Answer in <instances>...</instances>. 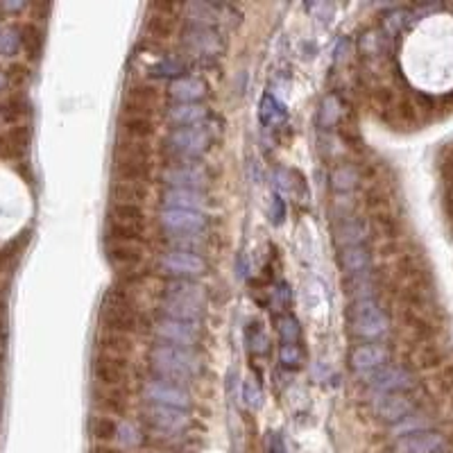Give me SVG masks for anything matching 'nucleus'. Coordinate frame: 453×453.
Segmentation results:
<instances>
[{
  "label": "nucleus",
  "instance_id": "de8ad7c7",
  "mask_svg": "<svg viewBox=\"0 0 453 453\" xmlns=\"http://www.w3.org/2000/svg\"><path fill=\"white\" fill-rule=\"evenodd\" d=\"M247 345L254 353H267V336L263 334V329L252 324L250 336H247Z\"/></svg>",
  "mask_w": 453,
  "mask_h": 453
},
{
  "label": "nucleus",
  "instance_id": "ddd939ff",
  "mask_svg": "<svg viewBox=\"0 0 453 453\" xmlns=\"http://www.w3.org/2000/svg\"><path fill=\"white\" fill-rule=\"evenodd\" d=\"M161 302H175V304H188L204 309L206 304V290L195 279H166L159 290Z\"/></svg>",
  "mask_w": 453,
  "mask_h": 453
},
{
  "label": "nucleus",
  "instance_id": "20e7f679",
  "mask_svg": "<svg viewBox=\"0 0 453 453\" xmlns=\"http://www.w3.org/2000/svg\"><path fill=\"white\" fill-rule=\"evenodd\" d=\"M168 148L177 159H191V161H198V159L209 152L213 145V134L211 129L204 125H193V127H173L168 132Z\"/></svg>",
  "mask_w": 453,
  "mask_h": 453
},
{
  "label": "nucleus",
  "instance_id": "a18cd8bd",
  "mask_svg": "<svg viewBox=\"0 0 453 453\" xmlns=\"http://www.w3.org/2000/svg\"><path fill=\"white\" fill-rule=\"evenodd\" d=\"M279 334H281V340H284V345H297V340H299V322L292 315H284V317H281V322H279Z\"/></svg>",
  "mask_w": 453,
  "mask_h": 453
},
{
  "label": "nucleus",
  "instance_id": "473e14b6",
  "mask_svg": "<svg viewBox=\"0 0 453 453\" xmlns=\"http://www.w3.org/2000/svg\"><path fill=\"white\" fill-rule=\"evenodd\" d=\"M175 30H177V18H175V14H166V11L154 9V14H150L148 23H145V32L156 41L170 39V36L175 34Z\"/></svg>",
  "mask_w": 453,
  "mask_h": 453
},
{
  "label": "nucleus",
  "instance_id": "8fccbe9b",
  "mask_svg": "<svg viewBox=\"0 0 453 453\" xmlns=\"http://www.w3.org/2000/svg\"><path fill=\"white\" fill-rule=\"evenodd\" d=\"M116 439H118L120 444L132 447V444L139 442V431H137V428H134L132 424L120 422V424H118V435H116Z\"/></svg>",
  "mask_w": 453,
  "mask_h": 453
},
{
  "label": "nucleus",
  "instance_id": "603ef678",
  "mask_svg": "<svg viewBox=\"0 0 453 453\" xmlns=\"http://www.w3.org/2000/svg\"><path fill=\"white\" fill-rule=\"evenodd\" d=\"M267 451L270 453H286V442L279 433H270V439H267Z\"/></svg>",
  "mask_w": 453,
  "mask_h": 453
},
{
  "label": "nucleus",
  "instance_id": "f257e3e1",
  "mask_svg": "<svg viewBox=\"0 0 453 453\" xmlns=\"http://www.w3.org/2000/svg\"><path fill=\"white\" fill-rule=\"evenodd\" d=\"M100 324H102V331H116V334H127V336L143 331L145 320L132 288H125L120 284L109 288V292L100 304Z\"/></svg>",
  "mask_w": 453,
  "mask_h": 453
},
{
  "label": "nucleus",
  "instance_id": "3c124183",
  "mask_svg": "<svg viewBox=\"0 0 453 453\" xmlns=\"http://www.w3.org/2000/svg\"><path fill=\"white\" fill-rule=\"evenodd\" d=\"M26 243V238H16L14 243H9L7 247H3L0 250V267H5L11 259H14V256H18V252H21V245Z\"/></svg>",
  "mask_w": 453,
  "mask_h": 453
},
{
  "label": "nucleus",
  "instance_id": "b1692460",
  "mask_svg": "<svg viewBox=\"0 0 453 453\" xmlns=\"http://www.w3.org/2000/svg\"><path fill=\"white\" fill-rule=\"evenodd\" d=\"M340 267L347 277L367 275L372 270V252L367 245H349V247H340Z\"/></svg>",
  "mask_w": 453,
  "mask_h": 453
},
{
  "label": "nucleus",
  "instance_id": "37998d69",
  "mask_svg": "<svg viewBox=\"0 0 453 453\" xmlns=\"http://www.w3.org/2000/svg\"><path fill=\"white\" fill-rule=\"evenodd\" d=\"M18 48H21V32L11 30V28L0 30V55L11 57L18 53Z\"/></svg>",
  "mask_w": 453,
  "mask_h": 453
},
{
  "label": "nucleus",
  "instance_id": "4d7b16f0",
  "mask_svg": "<svg viewBox=\"0 0 453 453\" xmlns=\"http://www.w3.org/2000/svg\"><path fill=\"white\" fill-rule=\"evenodd\" d=\"M5 84H7V75H5V73H3V70H0V89H3V87H5Z\"/></svg>",
  "mask_w": 453,
  "mask_h": 453
},
{
  "label": "nucleus",
  "instance_id": "39448f33",
  "mask_svg": "<svg viewBox=\"0 0 453 453\" xmlns=\"http://www.w3.org/2000/svg\"><path fill=\"white\" fill-rule=\"evenodd\" d=\"M141 397L145 403H152V406H168V408H177V410H191L193 399L186 393V388L166 381V378L159 376H148L143 378L141 383Z\"/></svg>",
  "mask_w": 453,
  "mask_h": 453
},
{
  "label": "nucleus",
  "instance_id": "7ed1b4c3",
  "mask_svg": "<svg viewBox=\"0 0 453 453\" xmlns=\"http://www.w3.org/2000/svg\"><path fill=\"white\" fill-rule=\"evenodd\" d=\"M349 326L353 336H358L367 342H376L378 338H383L388 334L390 320L381 306L376 304V299L370 297V299H356L351 304Z\"/></svg>",
  "mask_w": 453,
  "mask_h": 453
},
{
  "label": "nucleus",
  "instance_id": "5701e85b",
  "mask_svg": "<svg viewBox=\"0 0 453 453\" xmlns=\"http://www.w3.org/2000/svg\"><path fill=\"white\" fill-rule=\"evenodd\" d=\"M444 449V437L435 431H420L397 439L395 453H439Z\"/></svg>",
  "mask_w": 453,
  "mask_h": 453
},
{
  "label": "nucleus",
  "instance_id": "a878e982",
  "mask_svg": "<svg viewBox=\"0 0 453 453\" xmlns=\"http://www.w3.org/2000/svg\"><path fill=\"white\" fill-rule=\"evenodd\" d=\"M154 132H156V122H154V118H148V116H127V114H122V120H120V134H122V139L150 143V139L154 137Z\"/></svg>",
  "mask_w": 453,
  "mask_h": 453
},
{
  "label": "nucleus",
  "instance_id": "c03bdc74",
  "mask_svg": "<svg viewBox=\"0 0 453 453\" xmlns=\"http://www.w3.org/2000/svg\"><path fill=\"white\" fill-rule=\"evenodd\" d=\"M181 73H186V64L179 61V59H166L159 66L152 68L154 78H173V80H177V78H181Z\"/></svg>",
  "mask_w": 453,
  "mask_h": 453
},
{
  "label": "nucleus",
  "instance_id": "2eb2a0df",
  "mask_svg": "<svg viewBox=\"0 0 453 453\" xmlns=\"http://www.w3.org/2000/svg\"><path fill=\"white\" fill-rule=\"evenodd\" d=\"M143 417L152 428H159L164 433H181L183 428L191 424V412L188 410H177L168 406H152L145 403Z\"/></svg>",
  "mask_w": 453,
  "mask_h": 453
},
{
  "label": "nucleus",
  "instance_id": "393cba45",
  "mask_svg": "<svg viewBox=\"0 0 453 453\" xmlns=\"http://www.w3.org/2000/svg\"><path fill=\"white\" fill-rule=\"evenodd\" d=\"M415 410V403L412 399H408L403 393H395V395H383L378 397V403H376V412L378 417L385 420V422H401L410 417Z\"/></svg>",
  "mask_w": 453,
  "mask_h": 453
},
{
  "label": "nucleus",
  "instance_id": "4468645a",
  "mask_svg": "<svg viewBox=\"0 0 453 453\" xmlns=\"http://www.w3.org/2000/svg\"><path fill=\"white\" fill-rule=\"evenodd\" d=\"M367 385H370V390L378 397L395 395V393H403V390H408L412 385V376H410V372L403 370V367L385 365L367 378Z\"/></svg>",
  "mask_w": 453,
  "mask_h": 453
},
{
  "label": "nucleus",
  "instance_id": "ea45409f",
  "mask_svg": "<svg viewBox=\"0 0 453 453\" xmlns=\"http://www.w3.org/2000/svg\"><path fill=\"white\" fill-rule=\"evenodd\" d=\"M114 156H134V159H152V148L150 143L141 141H127L120 139L114 148Z\"/></svg>",
  "mask_w": 453,
  "mask_h": 453
},
{
  "label": "nucleus",
  "instance_id": "49530a36",
  "mask_svg": "<svg viewBox=\"0 0 453 453\" xmlns=\"http://www.w3.org/2000/svg\"><path fill=\"white\" fill-rule=\"evenodd\" d=\"M279 358H281V365H284V367H290V370H295V367H299V363H302V349H299V345H281Z\"/></svg>",
  "mask_w": 453,
  "mask_h": 453
},
{
  "label": "nucleus",
  "instance_id": "13d9d810",
  "mask_svg": "<svg viewBox=\"0 0 453 453\" xmlns=\"http://www.w3.org/2000/svg\"><path fill=\"white\" fill-rule=\"evenodd\" d=\"M3 367H5V353L0 351V370H3Z\"/></svg>",
  "mask_w": 453,
  "mask_h": 453
},
{
  "label": "nucleus",
  "instance_id": "f3484780",
  "mask_svg": "<svg viewBox=\"0 0 453 453\" xmlns=\"http://www.w3.org/2000/svg\"><path fill=\"white\" fill-rule=\"evenodd\" d=\"M107 261L116 272L137 270L145 261V250L139 243H114L107 240Z\"/></svg>",
  "mask_w": 453,
  "mask_h": 453
},
{
  "label": "nucleus",
  "instance_id": "4c0bfd02",
  "mask_svg": "<svg viewBox=\"0 0 453 453\" xmlns=\"http://www.w3.org/2000/svg\"><path fill=\"white\" fill-rule=\"evenodd\" d=\"M21 46L23 50L28 53L30 59H39L43 53V32L36 28V26H26L21 30Z\"/></svg>",
  "mask_w": 453,
  "mask_h": 453
},
{
  "label": "nucleus",
  "instance_id": "2f4dec72",
  "mask_svg": "<svg viewBox=\"0 0 453 453\" xmlns=\"http://www.w3.org/2000/svg\"><path fill=\"white\" fill-rule=\"evenodd\" d=\"M109 223L127 225V227H145V211L139 204H116L109 206Z\"/></svg>",
  "mask_w": 453,
  "mask_h": 453
},
{
  "label": "nucleus",
  "instance_id": "9b49d317",
  "mask_svg": "<svg viewBox=\"0 0 453 453\" xmlns=\"http://www.w3.org/2000/svg\"><path fill=\"white\" fill-rule=\"evenodd\" d=\"M388 358H390V351L381 342H361V345H356L349 351L351 370L367 378L381 370V367H385Z\"/></svg>",
  "mask_w": 453,
  "mask_h": 453
},
{
  "label": "nucleus",
  "instance_id": "6e6552de",
  "mask_svg": "<svg viewBox=\"0 0 453 453\" xmlns=\"http://www.w3.org/2000/svg\"><path fill=\"white\" fill-rule=\"evenodd\" d=\"M152 334L156 342H166V345H175L183 349H193L195 345H200L202 340L200 324L175 322V320H166V317H159L152 324Z\"/></svg>",
  "mask_w": 453,
  "mask_h": 453
},
{
  "label": "nucleus",
  "instance_id": "cd10ccee",
  "mask_svg": "<svg viewBox=\"0 0 453 453\" xmlns=\"http://www.w3.org/2000/svg\"><path fill=\"white\" fill-rule=\"evenodd\" d=\"M97 351L107 353V356L116 358H127L134 351V340L127 334H116V331H102L97 336Z\"/></svg>",
  "mask_w": 453,
  "mask_h": 453
},
{
  "label": "nucleus",
  "instance_id": "6ab92c4d",
  "mask_svg": "<svg viewBox=\"0 0 453 453\" xmlns=\"http://www.w3.org/2000/svg\"><path fill=\"white\" fill-rule=\"evenodd\" d=\"M114 179L118 181H134L145 183L154 177L152 159H134V156H114Z\"/></svg>",
  "mask_w": 453,
  "mask_h": 453
},
{
  "label": "nucleus",
  "instance_id": "1a4fd4ad",
  "mask_svg": "<svg viewBox=\"0 0 453 453\" xmlns=\"http://www.w3.org/2000/svg\"><path fill=\"white\" fill-rule=\"evenodd\" d=\"M164 105V93L159 84L139 82L132 84L125 95V114L127 116H148L152 118Z\"/></svg>",
  "mask_w": 453,
  "mask_h": 453
},
{
  "label": "nucleus",
  "instance_id": "4be33fe9",
  "mask_svg": "<svg viewBox=\"0 0 453 453\" xmlns=\"http://www.w3.org/2000/svg\"><path fill=\"white\" fill-rule=\"evenodd\" d=\"M32 141V132L28 125H14L0 134V156L9 161H18L28 154Z\"/></svg>",
  "mask_w": 453,
  "mask_h": 453
},
{
  "label": "nucleus",
  "instance_id": "dca6fc26",
  "mask_svg": "<svg viewBox=\"0 0 453 453\" xmlns=\"http://www.w3.org/2000/svg\"><path fill=\"white\" fill-rule=\"evenodd\" d=\"M161 209H179V211H195L204 213L209 211V198L204 191L193 188H164L161 193Z\"/></svg>",
  "mask_w": 453,
  "mask_h": 453
},
{
  "label": "nucleus",
  "instance_id": "79ce46f5",
  "mask_svg": "<svg viewBox=\"0 0 453 453\" xmlns=\"http://www.w3.org/2000/svg\"><path fill=\"white\" fill-rule=\"evenodd\" d=\"M340 114H342V109H340L338 95H326L322 100V109H320V122L324 127H334L340 122Z\"/></svg>",
  "mask_w": 453,
  "mask_h": 453
},
{
  "label": "nucleus",
  "instance_id": "7c9ffc66",
  "mask_svg": "<svg viewBox=\"0 0 453 453\" xmlns=\"http://www.w3.org/2000/svg\"><path fill=\"white\" fill-rule=\"evenodd\" d=\"M336 238L340 240V247H349V245H365L367 227L356 215H340V227H338Z\"/></svg>",
  "mask_w": 453,
  "mask_h": 453
},
{
  "label": "nucleus",
  "instance_id": "58836bf2",
  "mask_svg": "<svg viewBox=\"0 0 453 453\" xmlns=\"http://www.w3.org/2000/svg\"><path fill=\"white\" fill-rule=\"evenodd\" d=\"M145 227H127V225H107V240L114 243H143Z\"/></svg>",
  "mask_w": 453,
  "mask_h": 453
},
{
  "label": "nucleus",
  "instance_id": "a19ab883",
  "mask_svg": "<svg viewBox=\"0 0 453 453\" xmlns=\"http://www.w3.org/2000/svg\"><path fill=\"white\" fill-rule=\"evenodd\" d=\"M218 9L215 5H206V3H193L186 7L188 11V18L195 23V26H200V28H209L211 23L218 18Z\"/></svg>",
  "mask_w": 453,
  "mask_h": 453
},
{
  "label": "nucleus",
  "instance_id": "6e6d98bb",
  "mask_svg": "<svg viewBox=\"0 0 453 453\" xmlns=\"http://www.w3.org/2000/svg\"><path fill=\"white\" fill-rule=\"evenodd\" d=\"M0 9L3 11H21V9H26V3H23V0H18V3H0Z\"/></svg>",
  "mask_w": 453,
  "mask_h": 453
},
{
  "label": "nucleus",
  "instance_id": "c85d7f7f",
  "mask_svg": "<svg viewBox=\"0 0 453 453\" xmlns=\"http://www.w3.org/2000/svg\"><path fill=\"white\" fill-rule=\"evenodd\" d=\"M109 198L116 204H143L148 200V186L145 183H134V181H118L114 179L109 186Z\"/></svg>",
  "mask_w": 453,
  "mask_h": 453
},
{
  "label": "nucleus",
  "instance_id": "864d4df0",
  "mask_svg": "<svg viewBox=\"0 0 453 453\" xmlns=\"http://www.w3.org/2000/svg\"><path fill=\"white\" fill-rule=\"evenodd\" d=\"M7 340H9V329H7L5 317L0 315V351L7 347Z\"/></svg>",
  "mask_w": 453,
  "mask_h": 453
},
{
  "label": "nucleus",
  "instance_id": "bf43d9fd",
  "mask_svg": "<svg viewBox=\"0 0 453 453\" xmlns=\"http://www.w3.org/2000/svg\"><path fill=\"white\" fill-rule=\"evenodd\" d=\"M0 393H3V381H0Z\"/></svg>",
  "mask_w": 453,
  "mask_h": 453
},
{
  "label": "nucleus",
  "instance_id": "0eeeda50",
  "mask_svg": "<svg viewBox=\"0 0 453 453\" xmlns=\"http://www.w3.org/2000/svg\"><path fill=\"white\" fill-rule=\"evenodd\" d=\"M161 181L166 188H193V191H204L209 183V175L206 168L200 161H191V159H175L173 164H168L161 170Z\"/></svg>",
  "mask_w": 453,
  "mask_h": 453
},
{
  "label": "nucleus",
  "instance_id": "f8f14e48",
  "mask_svg": "<svg viewBox=\"0 0 453 453\" xmlns=\"http://www.w3.org/2000/svg\"><path fill=\"white\" fill-rule=\"evenodd\" d=\"M159 225L164 234H204L209 227V218L195 211L161 209L159 211Z\"/></svg>",
  "mask_w": 453,
  "mask_h": 453
},
{
  "label": "nucleus",
  "instance_id": "f704fd0d",
  "mask_svg": "<svg viewBox=\"0 0 453 453\" xmlns=\"http://www.w3.org/2000/svg\"><path fill=\"white\" fill-rule=\"evenodd\" d=\"M89 431L93 435V439H97V442H112V439H116L118 435V422L114 417H109V415H100L95 412L91 422H89Z\"/></svg>",
  "mask_w": 453,
  "mask_h": 453
},
{
  "label": "nucleus",
  "instance_id": "bb28decb",
  "mask_svg": "<svg viewBox=\"0 0 453 453\" xmlns=\"http://www.w3.org/2000/svg\"><path fill=\"white\" fill-rule=\"evenodd\" d=\"M168 120L177 127H193V125H202L209 116V109H206L202 102L195 105H173L166 112Z\"/></svg>",
  "mask_w": 453,
  "mask_h": 453
},
{
  "label": "nucleus",
  "instance_id": "a211bd4d",
  "mask_svg": "<svg viewBox=\"0 0 453 453\" xmlns=\"http://www.w3.org/2000/svg\"><path fill=\"white\" fill-rule=\"evenodd\" d=\"M181 43L191 55H200V57H215L223 53V41H220V36L211 28H200V26L188 28L181 36Z\"/></svg>",
  "mask_w": 453,
  "mask_h": 453
},
{
  "label": "nucleus",
  "instance_id": "72a5a7b5",
  "mask_svg": "<svg viewBox=\"0 0 453 453\" xmlns=\"http://www.w3.org/2000/svg\"><path fill=\"white\" fill-rule=\"evenodd\" d=\"M164 245L166 250L202 254L206 250V236L204 234H164Z\"/></svg>",
  "mask_w": 453,
  "mask_h": 453
},
{
  "label": "nucleus",
  "instance_id": "e433bc0d",
  "mask_svg": "<svg viewBox=\"0 0 453 453\" xmlns=\"http://www.w3.org/2000/svg\"><path fill=\"white\" fill-rule=\"evenodd\" d=\"M30 114V102L23 93H11L7 100L0 105V118L7 122H18Z\"/></svg>",
  "mask_w": 453,
  "mask_h": 453
},
{
  "label": "nucleus",
  "instance_id": "423d86ee",
  "mask_svg": "<svg viewBox=\"0 0 453 453\" xmlns=\"http://www.w3.org/2000/svg\"><path fill=\"white\" fill-rule=\"evenodd\" d=\"M156 267L168 279H198L206 272V259L195 252L164 250L156 256Z\"/></svg>",
  "mask_w": 453,
  "mask_h": 453
},
{
  "label": "nucleus",
  "instance_id": "c756f323",
  "mask_svg": "<svg viewBox=\"0 0 453 453\" xmlns=\"http://www.w3.org/2000/svg\"><path fill=\"white\" fill-rule=\"evenodd\" d=\"M159 317L175 322H188V324H200L204 317V309L188 304H175V302H159Z\"/></svg>",
  "mask_w": 453,
  "mask_h": 453
},
{
  "label": "nucleus",
  "instance_id": "9d476101",
  "mask_svg": "<svg viewBox=\"0 0 453 453\" xmlns=\"http://www.w3.org/2000/svg\"><path fill=\"white\" fill-rule=\"evenodd\" d=\"M91 376L95 385L102 388H127L129 381V361L107 356L97 351L91 363Z\"/></svg>",
  "mask_w": 453,
  "mask_h": 453
},
{
  "label": "nucleus",
  "instance_id": "09e8293b",
  "mask_svg": "<svg viewBox=\"0 0 453 453\" xmlns=\"http://www.w3.org/2000/svg\"><path fill=\"white\" fill-rule=\"evenodd\" d=\"M406 26V11H393V14H388L383 21V28L390 36L399 34V30Z\"/></svg>",
  "mask_w": 453,
  "mask_h": 453
},
{
  "label": "nucleus",
  "instance_id": "412c9836",
  "mask_svg": "<svg viewBox=\"0 0 453 453\" xmlns=\"http://www.w3.org/2000/svg\"><path fill=\"white\" fill-rule=\"evenodd\" d=\"M93 406L100 415H109V417H120L125 415L129 406V395L125 388H93Z\"/></svg>",
  "mask_w": 453,
  "mask_h": 453
},
{
  "label": "nucleus",
  "instance_id": "f03ea898",
  "mask_svg": "<svg viewBox=\"0 0 453 453\" xmlns=\"http://www.w3.org/2000/svg\"><path fill=\"white\" fill-rule=\"evenodd\" d=\"M150 363L159 378L179 383L183 378H193L200 374V358L193 349H183L166 342H154L150 347Z\"/></svg>",
  "mask_w": 453,
  "mask_h": 453
},
{
  "label": "nucleus",
  "instance_id": "c9c22d12",
  "mask_svg": "<svg viewBox=\"0 0 453 453\" xmlns=\"http://www.w3.org/2000/svg\"><path fill=\"white\" fill-rule=\"evenodd\" d=\"M331 186L338 195H347L358 186V170L351 164H342L331 173Z\"/></svg>",
  "mask_w": 453,
  "mask_h": 453
},
{
  "label": "nucleus",
  "instance_id": "5fc2aeb1",
  "mask_svg": "<svg viewBox=\"0 0 453 453\" xmlns=\"http://www.w3.org/2000/svg\"><path fill=\"white\" fill-rule=\"evenodd\" d=\"M245 395H247V399H250L252 406H259V390H254L252 383L245 385Z\"/></svg>",
  "mask_w": 453,
  "mask_h": 453
},
{
  "label": "nucleus",
  "instance_id": "aec40b11",
  "mask_svg": "<svg viewBox=\"0 0 453 453\" xmlns=\"http://www.w3.org/2000/svg\"><path fill=\"white\" fill-rule=\"evenodd\" d=\"M209 93V84L198 75H181L170 82L168 97L175 100V105H195L202 102Z\"/></svg>",
  "mask_w": 453,
  "mask_h": 453
}]
</instances>
